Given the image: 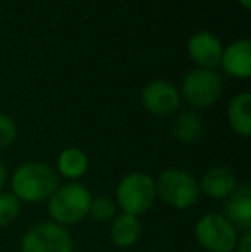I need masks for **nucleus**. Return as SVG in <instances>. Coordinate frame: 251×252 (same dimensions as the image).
Instances as JSON below:
<instances>
[{
  "label": "nucleus",
  "instance_id": "f257e3e1",
  "mask_svg": "<svg viewBox=\"0 0 251 252\" xmlns=\"http://www.w3.org/2000/svg\"><path fill=\"white\" fill-rule=\"evenodd\" d=\"M61 184L54 166L41 161L21 163L9 177L10 192L24 204H41Z\"/></svg>",
  "mask_w": 251,
  "mask_h": 252
},
{
  "label": "nucleus",
  "instance_id": "f03ea898",
  "mask_svg": "<svg viewBox=\"0 0 251 252\" xmlns=\"http://www.w3.org/2000/svg\"><path fill=\"white\" fill-rule=\"evenodd\" d=\"M91 197V190L81 182L59 184L55 192L47 201L50 221L66 228L79 225L83 220L88 218Z\"/></svg>",
  "mask_w": 251,
  "mask_h": 252
},
{
  "label": "nucleus",
  "instance_id": "7ed1b4c3",
  "mask_svg": "<svg viewBox=\"0 0 251 252\" xmlns=\"http://www.w3.org/2000/svg\"><path fill=\"white\" fill-rule=\"evenodd\" d=\"M121 213L143 216L157 202L155 177L146 172H129L119 180L114 197Z\"/></svg>",
  "mask_w": 251,
  "mask_h": 252
},
{
  "label": "nucleus",
  "instance_id": "20e7f679",
  "mask_svg": "<svg viewBox=\"0 0 251 252\" xmlns=\"http://www.w3.org/2000/svg\"><path fill=\"white\" fill-rule=\"evenodd\" d=\"M157 199L176 211L191 209L200 201L198 180L182 168H165L155 179Z\"/></svg>",
  "mask_w": 251,
  "mask_h": 252
},
{
  "label": "nucleus",
  "instance_id": "39448f33",
  "mask_svg": "<svg viewBox=\"0 0 251 252\" xmlns=\"http://www.w3.org/2000/svg\"><path fill=\"white\" fill-rule=\"evenodd\" d=\"M239 235L222 213H205L194 223V239L207 252H234Z\"/></svg>",
  "mask_w": 251,
  "mask_h": 252
},
{
  "label": "nucleus",
  "instance_id": "423d86ee",
  "mask_svg": "<svg viewBox=\"0 0 251 252\" xmlns=\"http://www.w3.org/2000/svg\"><path fill=\"white\" fill-rule=\"evenodd\" d=\"M19 252H74V239L66 226L38 221L21 237Z\"/></svg>",
  "mask_w": 251,
  "mask_h": 252
},
{
  "label": "nucleus",
  "instance_id": "0eeeda50",
  "mask_svg": "<svg viewBox=\"0 0 251 252\" xmlns=\"http://www.w3.org/2000/svg\"><path fill=\"white\" fill-rule=\"evenodd\" d=\"M181 98L198 108H208L220 100L224 83L220 74L212 69H194L188 72L181 84Z\"/></svg>",
  "mask_w": 251,
  "mask_h": 252
},
{
  "label": "nucleus",
  "instance_id": "6e6552de",
  "mask_svg": "<svg viewBox=\"0 0 251 252\" xmlns=\"http://www.w3.org/2000/svg\"><path fill=\"white\" fill-rule=\"evenodd\" d=\"M141 103L144 110L155 117L172 115L181 106V93L172 83L164 79L150 81L141 91Z\"/></svg>",
  "mask_w": 251,
  "mask_h": 252
},
{
  "label": "nucleus",
  "instance_id": "1a4fd4ad",
  "mask_svg": "<svg viewBox=\"0 0 251 252\" xmlns=\"http://www.w3.org/2000/svg\"><path fill=\"white\" fill-rule=\"evenodd\" d=\"M239 186L238 177L229 166L215 165L205 170V173L198 180L200 194L208 199L224 201L234 192V189Z\"/></svg>",
  "mask_w": 251,
  "mask_h": 252
},
{
  "label": "nucleus",
  "instance_id": "9d476101",
  "mask_svg": "<svg viewBox=\"0 0 251 252\" xmlns=\"http://www.w3.org/2000/svg\"><path fill=\"white\" fill-rule=\"evenodd\" d=\"M222 52H224V45L220 38L210 31L194 33L188 41V53L191 60L200 65V69L214 70L217 65H220Z\"/></svg>",
  "mask_w": 251,
  "mask_h": 252
},
{
  "label": "nucleus",
  "instance_id": "9b49d317",
  "mask_svg": "<svg viewBox=\"0 0 251 252\" xmlns=\"http://www.w3.org/2000/svg\"><path fill=\"white\" fill-rule=\"evenodd\" d=\"M224 218L238 230L239 233L251 230V187L250 184H239L234 192L224 199L222 208Z\"/></svg>",
  "mask_w": 251,
  "mask_h": 252
},
{
  "label": "nucleus",
  "instance_id": "f8f14e48",
  "mask_svg": "<svg viewBox=\"0 0 251 252\" xmlns=\"http://www.w3.org/2000/svg\"><path fill=\"white\" fill-rule=\"evenodd\" d=\"M220 67L227 76L236 79H248L251 76V41L248 38L236 40L224 48Z\"/></svg>",
  "mask_w": 251,
  "mask_h": 252
},
{
  "label": "nucleus",
  "instance_id": "ddd939ff",
  "mask_svg": "<svg viewBox=\"0 0 251 252\" xmlns=\"http://www.w3.org/2000/svg\"><path fill=\"white\" fill-rule=\"evenodd\" d=\"M141 233H143V225L140 216L117 213V216L110 221V230H108L110 242L119 249H129L138 244Z\"/></svg>",
  "mask_w": 251,
  "mask_h": 252
},
{
  "label": "nucleus",
  "instance_id": "4468645a",
  "mask_svg": "<svg viewBox=\"0 0 251 252\" xmlns=\"http://www.w3.org/2000/svg\"><path fill=\"white\" fill-rule=\"evenodd\" d=\"M88 168H90V158L86 151H83L81 148L71 146L59 153L57 165H55L59 179H64L67 182H79L88 173Z\"/></svg>",
  "mask_w": 251,
  "mask_h": 252
},
{
  "label": "nucleus",
  "instance_id": "2eb2a0df",
  "mask_svg": "<svg viewBox=\"0 0 251 252\" xmlns=\"http://www.w3.org/2000/svg\"><path fill=\"white\" fill-rule=\"evenodd\" d=\"M251 94L248 91L236 94L229 103L227 108V120L231 129L234 130L238 136L248 137L251 134Z\"/></svg>",
  "mask_w": 251,
  "mask_h": 252
},
{
  "label": "nucleus",
  "instance_id": "dca6fc26",
  "mask_svg": "<svg viewBox=\"0 0 251 252\" xmlns=\"http://www.w3.org/2000/svg\"><path fill=\"white\" fill-rule=\"evenodd\" d=\"M203 120L194 112H182L172 122V136L182 144H191L203 136Z\"/></svg>",
  "mask_w": 251,
  "mask_h": 252
},
{
  "label": "nucleus",
  "instance_id": "f3484780",
  "mask_svg": "<svg viewBox=\"0 0 251 252\" xmlns=\"http://www.w3.org/2000/svg\"><path fill=\"white\" fill-rule=\"evenodd\" d=\"M119 209L117 204L108 196H93L90 204L88 218H91L97 223H110L117 216Z\"/></svg>",
  "mask_w": 251,
  "mask_h": 252
},
{
  "label": "nucleus",
  "instance_id": "a211bd4d",
  "mask_svg": "<svg viewBox=\"0 0 251 252\" xmlns=\"http://www.w3.org/2000/svg\"><path fill=\"white\" fill-rule=\"evenodd\" d=\"M21 209H23V202L10 190L0 192V228L14 225L21 216Z\"/></svg>",
  "mask_w": 251,
  "mask_h": 252
},
{
  "label": "nucleus",
  "instance_id": "6ab92c4d",
  "mask_svg": "<svg viewBox=\"0 0 251 252\" xmlns=\"http://www.w3.org/2000/svg\"><path fill=\"white\" fill-rule=\"evenodd\" d=\"M17 139V124L7 113L0 112V151L10 148Z\"/></svg>",
  "mask_w": 251,
  "mask_h": 252
},
{
  "label": "nucleus",
  "instance_id": "aec40b11",
  "mask_svg": "<svg viewBox=\"0 0 251 252\" xmlns=\"http://www.w3.org/2000/svg\"><path fill=\"white\" fill-rule=\"evenodd\" d=\"M234 252H251V230L250 232H243L239 235Z\"/></svg>",
  "mask_w": 251,
  "mask_h": 252
},
{
  "label": "nucleus",
  "instance_id": "412c9836",
  "mask_svg": "<svg viewBox=\"0 0 251 252\" xmlns=\"http://www.w3.org/2000/svg\"><path fill=\"white\" fill-rule=\"evenodd\" d=\"M7 184H9V172H7V166L3 165V161H0V192L5 190Z\"/></svg>",
  "mask_w": 251,
  "mask_h": 252
},
{
  "label": "nucleus",
  "instance_id": "4be33fe9",
  "mask_svg": "<svg viewBox=\"0 0 251 252\" xmlns=\"http://www.w3.org/2000/svg\"><path fill=\"white\" fill-rule=\"evenodd\" d=\"M238 3L243 7L245 10H250L251 9V0H238Z\"/></svg>",
  "mask_w": 251,
  "mask_h": 252
}]
</instances>
